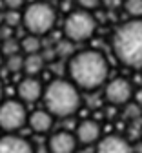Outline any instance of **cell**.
I'll return each mask as SVG.
<instances>
[{"label":"cell","mask_w":142,"mask_h":153,"mask_svg":"<svg viewBox=\"0 0 142 153\" xmlns=\"http://www.w3.org/2000/svg\"><path fill=\"white\" fill-rule=\"evenodd\" d=\"M68 75L80 91H95L108 82L109 62L102 51L82 49L69 56Z\"/></svg>","instance_id":"1"},{"label":"cell","mask_w":142,"mask_h":153,"mask_svg":"<svg viewBox=\"0 0 142 153\" xmlns=\"http://www.w3.org/2000/svg\"><path fill=\"white\" fill-rule=\"evenodd\" d=\"M111 49L122 66L142 69V20L120 24L111 36Z\"/></svg>","instance_id":"2"},{"label":"cell","mask_w":142,"mask_h":153,"mask_svg":"<svg viewBox=\"0 0 142 153\" xmlns=\"http://www.w3.org/2000/svg\"><path fill=\"white\" fill-rule=\"evenodd\" d=\"M44 109L51 113L55 119H68L80 109L82 97L80 89L69 79H55L48 86H44L42 99Z\"/></svg>","instance_id":"3"},{"label":"cell","mask_w":142,"mask_h":153,"mask_svg":"<svg viewBox=\"0 0 142 153\" xmlns=\"http://www.w3.org/2000/svg\"><path fill=\"white\" fill-rule=\"evenodd\" d=\"M20 24L24 26L28 35L44 36L57 24V11L51 4L36 0V2L28 4L22 9V20H20Z\"/></svg>","instance_id":"4"},{"label":"cell","mask_w":142,"mask_h":153,"mask_svg":"<svg viewBox=\"0 0 142 153\" xmlns=\"http://www.w3.org/2000/svg\"><path fill=\"white\" fill-rule=\"evenodd\" d=\"M95 29H97V18L93 16V13L84 11V9H73L66 16L64 26H62L64 38L73 44L89 40Z\"/></svg>","instance_id":"5"},{"label":"cell","mask_w":142,"mask_h":153,"mask_svg":"<svg viewBox=\"0 0 142 153\" xmlns=\"http://www.w3.org/2000/svg\"><path fill=\"white\" fill-rule=\"evenodd\" d=\"M28 124V109L18 99H7L0 102V129L6 133H16Z\"/></svg>","instance_id":"6"},{"label":"cell","mask_w":142,"mask_h":153,"mask_svg":"<svg viewBox=\"0 0 142 153\" xmlns=\"http://www.w3.org/2000/svg\"><path fill=\"white\" fill-rule=\"evenodd\" d=\"M133 84L124 76H115L104 84V97L113 106H126L133 99Z\"/></svg>","instance_id":"7"},{"label":"cell","mask_w":142,"mask_h":153,"mask_svg":"<svg viewBox=\"0 0 142 153\" xmlns=\"http://www.w3.org/2000/svg\"><path fill=\"white\" fill-rule=\"evenodd\" d=\"M44 84L38 76H24L16 86V97L22 104H33L42 99Z\"/></svg>","instance_id":"8"},{"label":"cell","mask_w":142,"mask_h":153,"mask_svg":"<svg viewBox=\"0 0 142 153\" xmlns=\"http://www.w3.org/2000/svg\"><path fill=\"white\" fill-rule=\"evenodd\" d=\"M77 139L71 131H55L48 140V153H75L77 151Z\"/></svg>","instance_id":"9"},{"label":"cell","mask_w":142,"mask_h":153,"mask_svg":"<svg viewBox=\"0 0 142 153\" xmlns=\"http://www.w3.org/2000/svg\"><path fill=\"white\" fill-rule=\"evenodd\" d=\"M100 135H102V128L100 124L93 119H86V120H80L77 129H75V139L78 144H84V146H89V144H95L100 140Z\"/></svg>","instance_id":"10"},{"label":"cell","mask_w":142,"mask_h":153,"mask_svg":"<svg viewBox=\"0 0 142 153\" xmlns=\"http://www.w3.org/2000/svg\"><path fill=\"white\" fill-rule=\"evenodd\" d=\"M0 153H35V148L28 139L16 133H6L0 137Z\"/></svg>","instance_id":"11"},{"label":"cell","mask_w":142,"mask_h":153,"mask_svg":"<svg viewBox=\"0 0 142 153\" xmlns=\"http://www.w3.org/2000/svg\"><path fill=\"white\" fill-rule=\"evenodd\" d=\"M95 153H133V148L128 139L120 135H108L97 142Z\"/></svg>","instance_id":"12"},{"label":"cell","mask_w":142,"mask_h":153,"mask_svg":"<svg viewBox=\"0 0 142 153\" xmlns=\"http://www.w3.org/2000/svg\"><path fill=\"white\" fill-rule=\"evenodd\" d=\"M53 124H55V117L51 113H48L46 109H35L28 113V126L31 128V131L38 133V135L49 133Z\"/></svg>","instance_id":"13"},{"label":"cell","mask_w":142,"mask_h":153,"mask_svg":"<svg viewBox=\"0 0 142 153\" xmlns=\"http://www.w3.org/2000/svg\"><path fill=\"white\" fill-rule=\"evenodd\" d=\"M46 68V60L42 53L35 55H24V64H22V73L24 76H38Z\"/></svg>","instance_id":"14"},{"label":"cell","mask_w":142,"mask_h":153,"mask_svg":"<svg viewBox=\"0 0 142 153\" xmlns=\"http://www.w3.org/2000/svg\"><path fill=\"white\" fill-rule=\"evenodd\" d=\"M20 46V53L24 55H35V53H42V38L35 36V35H26L22 40L18 42Z\"/></svg>","instance_id":"15"},{"label":"cell","mask_w":142,"mask_h":153,"mask_svg":"<svg viewBox=\"0 0 142 153\" xmlns=\"http://www.w3.org/2000/svg\"><path fill=\"white\" fill-rule=\"evenodd\" d=\"M124 11L131 20H142V0H124Z\"/></svg>","instance_id":"16"},{"label":"cell","mask_w":142,"mask_h":153,"mask_svg":"<svg viewBox=\"0 0 142 153\" xmlns=\"http://www.w3.org/2000/svg\"><path fill=\"white\" fill-rule=\"evenodd\" d=\"M4 64H6V68L11 73H20V71H22V64H24V55L22 53L9 55V56L4 59Z\"/></svg>","instance_id":"17"},{"label":"cell","mask_w":142,"mask_h":153,"mask_svg":"<svg viewBox=\"0 0 142 153\" xmlns=\"http://www.w3.org/2000/svg\"><path fill=\"white\" fill-rule=\"evenodd\" d=\"M0 53H2V56L6 59V56H9V55L20 53V46H18V42L13 36H7V38H4L2 46H0Z\"/></svg>","instance_id":"18"},{"label":"cell","mask_w":142,"mask_h":153,"mask_svg":"<svg viewBox=\"0 0 142 153\" xmlns=\"http://www.w3.org/2000/svg\"><path fill=\"white\" fill-rule=\"evenodd\" d=\"M73 42H69V40H66V38H64V40L62 42H58V46L55 48V55L57 56H68V59H69V56L75 53L73 51Z\"/></svg>","instance_id":"19"},{"label":"cell","mask_w":142,"mask_h":153,"mask_svg":"<svg viewBox=\"0 0 142 153\" xmlns=\"http://www.w3.org/2000/svg\"><path fill=\"white\" fill-rule=\"evenodd\" d=\"M2 20L6 26L13 27V26H18L20 20H22V11H6L4 16H2Z\"/></svg>","instance_id":"20"},{"label":"cell","mask_w":142,"mask_h":153,"mask_svg":"<svg viewBox=\"0 0 142 153\" xmlns=\"http://www.w3.org/2000/svg\"><path fill=\"white\" fill-rule=\"evenodd\" d=\"M78 9H84V11H93V9H98L102 6V0H75Z\"/></svg>","instance_id":"21"},{"label":"cell","mask_w":142,"mask_h":153,"mask_svg":"<svg viewBox=\"0 0 142 153\" xmlns=\"http://www.w3.org/2000/svg\"><path fill=\"white\" fill-rule=\"evenodd\" d=\"M6 11H20L26 7V0H2Z\"/></svg>","instance_id":"22"},{"label":"cell","mask_w":142,"mask_h":153,"mask_svg":"<svg viewBox=\"0 0 142 153\" xmlns=\"http://www.w3.org/2000/svg\"><path fill=\"white\" fill-rule=\"evenodd\" d=\"M137 102L142 106V89H138V91H137Z\"/></svg>","instance_id":"23"},{"label":"cell","mask_w":142,"mask_h":153,"mask_svg":"<svg viewBox=\"0 0 142 153\" xmlns=\"http://www.w3.org/2000/svg\"><path fill=\"white\" fill-rule=\"evenodd\" d=\"M4 100V84H2V80H0V102Z\"/></svg>","instance_id":"24"},{"label":"cell","mask_w":142,"mask_h":153,"mask_svg":"<svg viewBox=\"0 0 142 153\" xmlns=\"http://www.w3.org/2000/svg\"><path fill=\"white\" fill-rule=\"evenodd\" d=\"M75 153H93V151H89V149H77Z\"/></svg>","instance_id":"25"},{"label":"cell","mask_w":142,"mask_h":153,"mask_svg":"<svg viewBox=\"0 0 142 153\" xmlns=\"http://www.w3.org/2000/svg\"><path fill=\"white\" fill-rule=\"evenodd\" d=\"M4 64V56H2V53H0V66Z\"/></svg>","instance_id":"26"},{"label":"cell","mask_w":142,"mask_h":153,"mask_svg":"<svg viewBox=\"0 0 142 153\" xmlns=\"http://www.w3.org/2000/svg\"><path fill=\"white\" fill-rule=\"evenodd\" d=\"M42 2H48V4H53V2H57V0H42Z\"/></svg>","instance_id":"27"}]
</instances>
